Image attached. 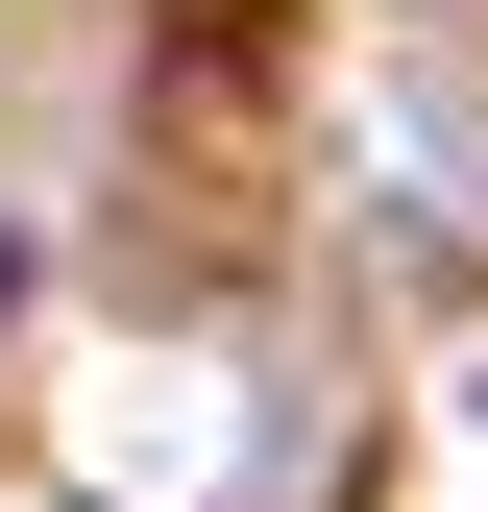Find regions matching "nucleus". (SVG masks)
<instances>
[{
	"label": "nucleus",
	"instance_id": "nucleus-1",
	"mask_svg": "<svg viewBox=\"0 0 488 512\" xmlns=\"http://www.w3.org/2000/svg\"><path fill=\"white\" fill-rule=\"evenodd\" d=\"M0 317H25V244H0Z\"/></svg>",
	"mask_w": 488,
	"mask_h": 512
}]
</instances>
